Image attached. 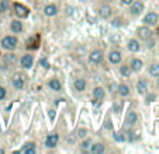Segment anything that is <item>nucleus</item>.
Wrapping results in <instances>:
<instances>
[{"instance_id": "1", "label": "nucleus", "mask_w": 159, "mask_h": 154, "mask_svg": "<svg viewBox=\"0 0 159 154\" xmlns=\"http://www.w3.org/2000/svg\"><path fill=\"white\" fill-rule=\"evenodd\" d=\"M0 45H2V48L6 49V50H14L18 45V38L14 35V34H11V35H6V36L2 38Z\"/></svg>"}, {"instance_id": "2", "label": "nucleus", "mask_w": 159, "mask_h": 154, "mask_svg": "<svg viewBox=\"0 0 159 154\" xmlns=\"http://www.w3.org/2000/svg\"><path fill=\"white\" fill-rule=\"evenodd\" d=\"M11 86L14 87L16 90H18V91L24 90V86H25V74L21 73V71H16V73L11 76Z\"/></svg>"}, {"instance_id": "3", "label": "nucleus", "mask_w": 159, "mask_h": 154, "mask_svg": "<svg viewBox=\"0 0 159 154\" xmlns=\"http://www.w3.org/2000/svg\"><path fill=\"white\" fill-rule=\"evenodd\" d=\"M137 36H138L139 41H149V39H152L153 36V31L151 30L149 25H139L138 28H137Z\"/></svg>"}, {"instance_id": "4", "label": "nucleus", "mask_w": 159, "mask_h": 154, "mask_svg": "<svg viewBox=\"0 0 159 154\" xmlns=\"http://www.w3.org/2000/svg\"><path fill=\"white\" fill-rule=\"evenodd\" d=\"M107 59L111 65H120L123 60V52L118 48H111L107 53Z\"/></svg>"}, {"instance_id": "5", "label": "nucleus", "mask_w": 159, "mask_h": 154, "mask_svg": "<svg viewBox=\"0 0 159 154\" xmlns=\"http://www.w3.org/2000/svg\"><path fill=\"white\" fill-rule=\"evenodd\" d=\"M11 9H13V11H14V14L17 15V18H25V17H28V14H30V9H28L25 4L18 3V2L13 3Z\"/></svg>"}, {"instance_id": "6", "label": "nucleus", "mask_w": 159, "mask_h": 154, "mask_svg": "<svg viewBox=\"0 0 159 154\" xmlns=\"http://www.w3.org/2000/svg\"><path fill=\"white\" fill-rule=\"evenodd\" d=\"M87 60H89L90 65H94V66L100 65V63L104 60V53H103V50H100V49L92 50V52L89 53V58H87Z\"/></svg>"}, {"instance_id": "7", "label": "nucleus", "mask_w": 159, "mask_h": 154, "mask_svg": "<svg viewBox=\"0 0 159 154\" xmlns=\"http://www.w3.org/2000/svg\"><path fill=\"white\" fill-rule=\"evenodd\" d=\"M145 9V4L142 0H134L131 4H129V14L132 17H138L139 14H142Z\"/></svg>"}, {"instance_id": "8", "label": "nucleus", "mask_w": 159, "mask_h": 154, "mask_svg": "<svg viewBox=\"0 0 159 154\" xmlns=\"http://www.w3.org/2000/svg\"><path fill=\"white\" fill-rule=\"evenodd\" d=\"M142 23L145 25H149V27H155L156 24L159 23V14L155 11H148L144 15V18H142Z\"/></svg>"}, {"instance_id": "9", "label": "nucleus", "mask_w": 159, "mask_h": 154, "mask_svg": "<svg viewBox=\"0 0 159 154\" xmlns=\"http://www.w3.org/2000/svg\"><path fill=\"white\" fill-rule=\"evenodd\" d=\"M113 15V7L108 3H103L99 6V17L103 20H108Z\"/></svg>"}, {"instance_id": "10", "label": "nucleus", "mask_w": 159, "mask_h": 154, "mask_svg": "<svg viewBox=\"0 0 159 154\" xmlns=\"http://www.w3.org/2000/svg\"><path fill=\"white\" fill-rule=\"evenodd\" d=\"M2 62H3L4 66L11 67V66H14L17 63V55L13 53V50H7V53H4L2 56Z\"/></svg>"}, {"instance_id": "11", "label": "nucleus", "mask_w": 159, "mask_h": 154, "mask_svg": "<svg viewBox=\"0 0 159 154\" xmlns=\"http://www.w3.org/2000/svg\"><path fill=\"white\" fill-rule=\"evenodd\" d=\"M20 66L24 70H30L34 66V56L31 53H25L20 58Z\"/></svg>"}, {"instance_id": "12", "label": "nucleus", "mask_w": 159, "mask_h": 154, "mask_svg": "<svg viewBox=\"0 0 159 154\" xmlns=\"http://www.w3.org/2000/svg\"><path fill=\"white\" fill-rule=\"evenodd\" d=\"M59 140H61L59 135L58 133H51V135L47 136V139H45V142H44V146L47 148H55L58 146V143H59Z\"/></svg>"}, {"instance_id": "13", "label": "nucleus", "mask_w": 159, "mask_h": 154, "mask_svg": "<svg viewBox=\"0 0 159 154\" xmlns=\"http://www.w3.org/2000/svg\"><path fill=\"white\" fill-rule=\"evenodd\" d=\"M117 94L123 98H128L131 95V87L127 83H120L117 84Z\"/></svg>"}, {"instance_id": "14", "label": "nucleus", "mask_w": 159, "mask_h": 154, "mask_svg": "<svg viewBox=\"0 0 159 154\" xmlns=\"http://www.w3.org/2000/svg\"><path fill=\"white\" fill-rule=\"evenodd\" d=\"M148 90H149V83H148L147 79H139L138 81H137V92H138L139 95H145L148 92Z\"/></svg>"}, {"instance_id": "15", "label": "nucleus", "mask_w": 159, "mask_h": 154, "mask_svg": "<svg viewBox=\"0 0 159 154\" xmlns=\"http://www.w3.org/2000/svg\"><path fill=\"white\" fill-rule=\"evenodd\" d=\"M127 48H128L129 52L137 53V52L141 50V42H139V39H137V38H129L128 42H127Z\"/></svg>"}, {"instance_id": "16", "label": "nucleus", "mask_w": 159, "mask_h": 154, "mask_svg": "<svg viewBox=\"0 0 159 154\" xmlns=\"http://www.w3.org/2000/svg\"><path fill=\"white\" fill-rule=\"evenodd\" d=\"M86 87H87V81L84 77H78V79H75V81H73V88H75V91L83 92L84 90H86Z\"/></svg>"}, {"instance_id": "17", "label": "nucleus", "mask_w": 159, "mask_h": 154, "mask_svg": "<svg viewBox=\"0 0 159 154\" xmlns=\"http://www.w3.org/2000/svg\"><path fill=\"white\" fill-rule=\"evenodd\" d=\"M92 95H93V100L94 101H103L106 98V90L104 87L102 86H96L92 91Z\"/></svg>"}, {"instance_id": "18", "label": "nucleus", "mask_w": 159, "mask_h": 154, "mask_svg": "<svg viewBox=\"0 0 159 154\" xmlns=\"http://www.w3.org/2000/svg\"><path fill=\"white\" fill-rule=\"evenodd\" d=\"M129 67H131V70L134 71V73H138V71L142 70V67H144V62H142L139 58H132L131 60H129Z\"/></svg>"}, {"instance_id": "19", "label": "nucleus", "mask_w": 159, "mask_h": 154, "mask_svg": "<svg viewBox=\"0 0 159 154\" xmlns=\"http://www.w3.org/2000/svg\"><path fill=\"white\" fill-rule=\"evenodd\" d=\"M23 30H24V25H23V23H21L20 20H13L11 23H10V31H11L14 35L21 34Z\"/></svg>"}, {"instance_id": "20", "label": "nucleus", "mask_w": 159, "mask_h": 154, "mask_svg": "<svg viewBox=\"0 0 159 154\" xmlns=\"http://www.w3.org/2000/svg\"><path fill=\"white\" fill-rule=\"evenodd\" d=\"M138 119H139V116L135 111H128V113L125 115V123L128 126H134V125H137Z\"/></svg>"}, {"instance_id": "21", "label": "nucleus", "mask_w": 159, "mask_h": 154, "mask_svg": "<svg viewBox=\"0 0 159 154\" xmlns=\"http://www.w3.org/2000/svg\"><path fill=\"white\" fill-rule=\"evenodd\" d=\"M58 11H59V9H58V6L54 3H49L44 7V14L47 15V17H54V15L58 14Z\"/></svg>"}, {"instance_id": "22", "label": "nucleus", "mask_w": 159, "mask_h": 154, "mask_svg": "<svg viewBox=\"0 0 159 154\" xmlns=\"http://www.w3.org/2000/svg\"><path fill=\"white\" fill-rule=\"evenodd\" d=\"M21 153H24V154H35L37 153V146H35V143H33V142H28V143H25L23 147H21Z\"/></svg>"}, {"instance_id": "23", "label": "nucleus", "mask_w": 159, "mask_h": 154, "mask_svg": "<svg viewBox=\"0 0 159 154\" xmlns=\"http://www.w3.org/2000/svg\"><path fill=\"white\" fill-rule=\"evenodd\" d=\"M106 151V146L103 143H94L92 144V147L89 148V153L92 154H103Z\"/></svg>"}, {"instance_id": "24", "label": "nucleus", "mask_w": 159, "mask_h": 154, "mask_svg": "<svg viewBox=\"0 0 159 154\" xmlns=\"http://www.w3.org/2000/svg\"><path fill=\"white\" fill-rule=\"evenodd\" d=\"M118 71H120V76L124 77V79H129V77H131V74L134 73V71L131 70V67H129L128 63H125V65H121L120 69H118Z\"/></svg>"}, {"instance_id": "25", "label": "nucleus", "mask_w": 159, "mask_h": 154, "mask_svg": "<svg viewBox=\"0 0 159 154\" xmlns=\"http://www.w3.org/2000/svg\"><path fill=\"white\" fill-rule=\"evenodd\" d=\"M148 74L151 77H153V79H158L159 77V63L158 62L151 63L149 67H148Z\"/></svg>"}, {"instance_id": "26", "label": "nucleus", "mask_w": 159, "mask_h": 154, "mask_svg": "<svg viewBox=\"0 0 159 154\" xmlns=\"http://www.w3.org/2000/svg\"><path fill=\"white\" fill-rule=\"evenodd\" d=\"M47 86H48L52 91H57V92H59L61 90H62V83H61L58 79H51V80L48 81V84H47Z\"/></svg>"}, {"instance_id": "27", "label": "nucleus", "mask_w": 159, "mask_h": 154, "mask_svg": "<svg viewBox=\"0 0 159 154\" xmlns=\"http://www.w3.org/2000/svg\"><path fill=\"white\" fill-rule=\"evenodd\" d=\"M11 2L10 0H0V14H6L11 10Z\"/></svg>"}, {"instance_id": "28", "label": "nucleus", "mask_w": 159, "mask_h": 154, "mask_svg": "<svg viewBox=\"0 0 159 154\" xmlns=\"http://www.w3.org/2000/svg\"><path fill=\"white\" fill-rule=\"evenodd\" d=\"M92 144H93V140L90 139V137H84V139H82V142H80V150L89 151V148L92 147Z\"/></svg>"}, {"instance_id": "29", "label": "nucleus", "mask_w": 159, "mask_h": 154, "mask_svg": "<svg viewBox=\"0 0 159 154\" xmlns=\"http://www.w3.org/2000/svg\"><path fill=\"white\" fill-rule=\"evenodd\" d=\"M87 133H89V130H87L86 127H79L78 130H76V137H79V139H84V137H87Z\"/></svg>"}, {"instance_id": "30", "label": "nucleus", "mask_w": 159, "mask_h": 154, "mask_svg": "<svg viewBox=\"0 0 159 154\" xmlns=\"http://www.w3.org/2000/svg\"><path fill=\"white\" fill-rule=\"evenodd\" d=\"M113 139H114L117 143H123V142H125L123 132H114V133H113Z\"/></svg>"}, {"instance_id": "31", "label": "nucleus", "mask_w": 159, "mask_h": 154, "mask_svg": "<svg viewBox=\"0 0 159 154\" xmlns=\"http://www.w3.org/2000/svg\"><path fill=\"white\" fill-rule=\"evenodd\" d=\"M123 24H124V18L120 17V15H118V17H114L111 20V25H114V27H121Z\"/></svg>"}, {"instance_id": "32", "label": "nucleus", "mask_w": 159, "mask_h": 154, "mask_svg": "<svg viewBox=\"0 0 159 154\" xmlns=\"http://www.w3.org/2000/svg\"><path fill=\"white\" fill-rule=\"evenodd\" d=\"M6 95H7V90H6V87L0 86V101H3L4 98H6Z\"/></svg>"}, {"instance_id": "33", "label": "nucleus", "mask_w": 159, "mask_h": 154, "mask_svg": "<svg viewBox=\"0 0 159 154\" xmlns=\"http://www.w3.org/2000/svg\"><path fill=\"white\" fill-rule=\"evenodd\" d=\"M147 95V98H145V102H147V104H149V102H152V101H155V98H156V95L155 94H145Z\"/></svg>"}, {"instance_id": "34", "label": "nucleus", "mask_w": 159, "mask_h": 154, "mask_svg": "<svg viewBox=\"0 0 159 154\" xmlns=\"http://www.w3.org/2000/svg\"><path fill=\"white\" fill-rule=\"evenodd\" d=\"M108 87H110V91L113 92V94L117 92V83H110L108 84Z\"/></svg>"}, {"instance_id": "35", "label": "nucleus", "mask_w": 159, "mask_h": 154, "mask_svg": "<svg viewBox=\"0 0 159 154\" xmlns=\"http://www.w3.org/2000/svg\"><path fill=\"white\" fill-rule=\"evenodd\" d=\"M39 65H41L44 69H48L49 67V63H48V60H47V59H41V60H39Z\"/></svg>"}, {"instance_id": "36", "label": "nucleus", "mask_w": 159, "mask_h": 154, "mask_svg": "<svg viewBox=\"0 0 159 154\" xmlns=\"http://www.w3.org/2000/svg\"><path fill=\"white\" fill-rule=\"evenodd\" d=\"M120 2H121V4H123V6H129L134 0H120Z\"/></svg>"}, {"instance_id": "37", "label": "nucleus", "mask_w": 159, "mask_h": 154, "mask_svg": "<svg viewBox=\"0 0 159 154\" xmlns=\"http://www.w3.org/2000/svg\"><path fill=\"white\" fill-rule=\"evenodd\" d=\"M4 151H6V150H4V148H0V153H2V154H3Z\"/></svg>"}, {"instance_id": "38", "label": "nucleus", "mask_w": 159, "mask_h": 154, "mask_svg": "<svg viewBox=\"0 0 159 154\" xmlns=\"http://www.w3.org/2000/svg\"><path fill=\"white\" fill-rule=\"evenodd\" d=\"M156 84H158V87H159V77H158V81H156Z\"/></svg>"}, {"instance_id": "39", "label": "nucleus", "mask_w": 159, "mask_h": 154, "mask_svg": "<svg viewBox=\"0 0 159 154\" xmlns=\"http://www.w3.org/2000/svg\"><path fill=\"white\" fill-rule=\"evenodd\" d=\"M82 2H86V0H82Z\"/></svg>"}]
</instances>
